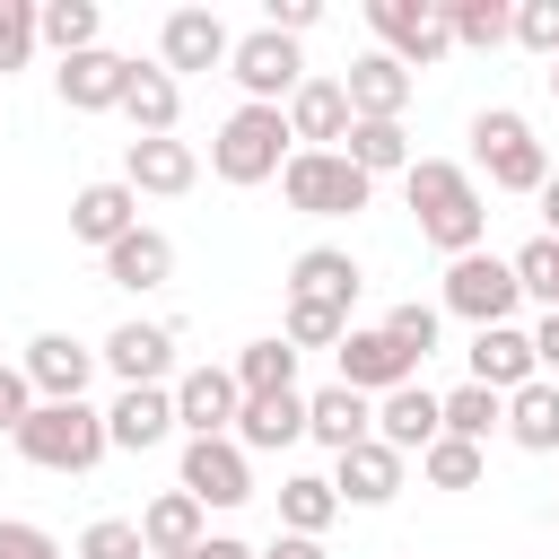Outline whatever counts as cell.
<instances>
[{"label": "cell", "mask_w": 559, "mask_h": 559, "mask_svg": "<svg viewBox=\"0 0 559 559\" xmlns=\"http://www.w3.org/2000/svg\"><path fill=\"white\" fill-rule=\"evenodd\" d=\"M201 559H262V550H253V542H236V533H210V542H201Z\"/></svg>", "instance_id": "cell-49"}, {"label": "cell", "mask_w": 559, "mask_h": 559, "mask_svg": "<svg viewBox=\"0 0 559 559\" xmlns=\"http://www.w3.org/2000/svg\"><path fill=\"white\" fill-rule=\"evenodd\" d=\"M445 35L463 52H498V44H515V9L507 0H445Z\"/></svg>", "instance_id": "cell-33"}, {"label": "cell", "mask_w": 559, "mask_h": 559, "mask_svg": "<svg viewBox=\"0 0 559 559\" xmlns=\"http://www.w3.org/2000/svg\"><path fill=\"white\" fill-rule=\"evenodd\" d=\"M533 201H542V218H550V227H542V236H559V166H550V183H542V192H533Z\"/></svg>", "instance_id": "cell-50"}, {"label": "cell", "mask_w": 559, "mask_h": 559, "mask_svg": "<svg viewBox=\"0 0 559 559\" xmlns=\"http://www.w3.org/2000/svg\"><path fill=\"white\" fill-rule=\"evenodd\" d=\"M341 87H349V122H402V105H411V70L393 61V52H358L349 70H341Z\"/></svg>", "instance_id": "cell-19"}, {"label": "cell", "mask_w": 559, "mask_h": 559, "mask_svg": "<svg viewBox=\"0 0 559 559\" xmlns=\"http://www.w3.org/2000/svg\"><path fill=\"white\" fill-rule=\"evenodd\" d=\"M79 559H148V542H140V515H96V524L79 533Z\"/></svg>", "instance_id": "cell-41"}, {"label": "cell", "mask_w": 559, "mask_h": 559, "mask_svg": "<svg viewBox=\"0 0 559 559\" xmlns=\"http://www.w3.org/2000/svg\"><path fill=\"white\" fill-rule=\"evenodd\" d=\"M507 262H515L524 297H542V314H559V236H533V245H515Z\"/></svg>", "instance_id": "cell-39"}, {"label": "cell", "mask_w": 559, "mask_h": 559, "mask_svg": "<svg viewBox=\"0 0 559 559\" xmlns=\"http://www.w3.org/2000/svg\"><path fill=\"white\" fill-rule=\"evenodd\" d=\"M0 559H61V542L26 515H0Z\"/></svg>", "instance_id": "cell-44"}, {"label": "cell", "mask_w": 559, "mask_h": 559, "mask_svg": "<svg viewBox=\"0 0 559 559\" xmlns=\"http://www.w3.org/2000/svg\"><path fill=\"white\" fill-rule=\"evenodd\" d=\"M26 411H35V384H26V367H17V358H0V437H17V428H26Z\"/></svg>", "instance_id": "cell-45"}, {"label": "cell", "mask_w": 559, "mask_h": 559, "mask_svg": "<svg viewBox=\"0 0 559 559\" xmlns=\"http://www.w3.org/2000/svg\"><path fill=\"white\" fill-rule=\"evenodd\" d=\"M376 437H384L393 454H428V445L445 437V393H428V384L384 393V402H376Z\"/></svg>", "instance_id": "cell-24"}, {"label": "cell", "mask_w": 559, "mask_h": 559, "mask_svg": "<svg viewBox=\"0 0 559 559\" xmlns=\"http://www.w3.org/2000/svg\"><path fill=\"white\" fill-rule=\"evenodd\" d=\"M35 44H44L35 0H0V79H9V70H26V61H35Z\"/></svg>", "instance_id": "cell-42"}, {"label": "cell", "mask_w": 559, "mask_h": 559, "mask_svg": "<svg viewBox=\"0 0 559 559\" xmlns=\"http://www.w3.org/2000/svg\"><path fill=\"white\" fill-rule=\"evenodd\" d=\"M122 122H131V140H175V122H183V79L157 70V61H140V70H131V96H122Z\"/></svg>", "instance_id": "cell-27"}, {"label": "cell", "mask_w": 559, "mask_h": 559, "mask_svg": "<svg viewBox=\"0 0 559 559\" xmlns=\"http://www.w3.org/2000/svg\"><path fill=\"white\" fill-rule=\"evenodd\" d=\"M306 437H314V445H332V454H349V445H367V437H376V402H367V393H349V384L332 376L323 393H306Z\"/></svg>", "instance_id": "cell-26"}, {"label": "cell", "mask_w": 559, "mask_h": 559, "mask_svg": "<svg viewBox=\"0 0 559 559\" xmlns=\"http://www.w3.org/2000/svg\"><path fill=\"white\" fill-rule=\"evenodd\" d=\"M341 157H349L358 175H411V131H402V122H349Z\"/></svg>", "instance_id": "cell-34"}, {"label": "cell", "mask_w": 559, "mask_h": 559, "mask_svg": "<svg viewBox=\"0 0 559 559\" xmlns=\"http://www.w3.org/2000/svg\"><path fill=\"white\" fill-rule=\"evenodd\" d=\"M236 411H245L236 367H183L175 376V428L183 437H236Z\"/></svg>", "instance_id": "cell-13"}, {"label": "cell", "mask_w": 559, "mask_h": 559, "mask_svg": "<svg viewBox=\"0 0 559 559\" xmlns=\"http://www.w3.org/2000/svg\"><path fill=\"white\" fill-rule=\"evenodd\" d=\"M288 157H297V140H288V114H280V105H236V114L210 131V175L236 183V192L280 183Z\"/></svg>", "instance_id": "cell-2"}, {"label": "cell", "mask_w": 559, "mask_h": 559, "mask_svg": "<svg viewBox=\"0 0 559 559\" xmlns=\"http://www.w3.org/2000/svg\"><path fill=\"white\" fill-rule=\"evenodd\" d=\"M367 26H376V52H393L411 79H419L428 61L454 52V35H445V0H367Z\"/></svg>", "instance_id": "cell-7"}, {"label": "cell", "mask_w": 559, "mask_h": 559, "mask_svg": "<svg viewBox=\"0 0 559 559\" xmlns=\"http://www.w3.org/2000/svg\"><path fill=\"white\" fill-rule=\"evenodd\" d=\"M280 114H288V140H297V148H341V140H349V87H341V79H314V70H306V87H297Z\"/></svg>", "instance_id": "cell-21"}, {"label": "cell", "mask_w": 559, "mask_h": 559, "mask_svg": "<svg viewBox=\"0 0 559 559\" xmlns=\"http://www.w3.org/2000/svg\"><path fill=\"white\" fill-rule=\"evenodd\" d=\"M550 524H559V507H550Z\"/></svg>", "instance_id": "cell-53"}, {"label": "cell", "mask_w": 559, "mask_h": 559, "mask_svg": "<svg viewBox=\"0 0 559 559\" xmlns=\"http://www.w3.org/2000/svg\"><path fill=\"white\" fill-rule=\"evenodd\" d=\"M105 437H114V454L166 445V437H175V384H122V393L105 402Z\"/></svg>", "instance_id": "cell-17"}, {"label": "cell", "mask_w": 559, "mask_h": 559, "mask_svg": "<svg viewBox=\"0 0 559 559\" xmlns=\"http://www.w3.org/2000/svg\"><path fill=\"white\" fill-rule=\"evenodd\" d=\"M533 358H542V376L559 384V314H542V323H533Z\"/></svg>", "instance_id": "cell-47"}, {"label": "cell", "mask_w": 559, "mask_h": 559, "mask_svg": "<svg viewBox=\"0 0 559 559\" xmlns=\"http://www.w3.org/2000/svg\"><path fill=\"white\" fill-rule=\"evenodd\" d=\"M262 559H332V550H323V542H306V533H271V550H262Z\"/></svg>", "instance_id": "cell-48"}, {"label": "cell", "mask_w": 559, "mask_h": 559, "mask_svg": "<svg viewBox=\"0 0 559 559\" xmlns=\"http://www.w3.org/2000/svg\"><path fill=\"white\" fill-rule=\"evenodd\" d=\"M280 201H288L297 218H358V210L376 201V175H358L341 148H297V157L280 166Z\"/></svg>", "instance_id": "cell-5"}, {"label": "cell", "mask_w": 559, "mask_h": 559, "mask_svg": "<svg viewBox=\"0 0 559 559\" xmlns=\"http://www.w3.org/2000/svg\"><path fill=\"white\" fill-rule=\"evenodd\" d=\"M140 542H148V559H183V550L210 542V507H201L192 489H157V498L140 507Z\"/></svg>", "instance_id": "cell-25"}, {"label": "cell", "mask_w": 559, "mask_h": 559, "mask_svg": "<svg viewBox=\"0 0 559 559\" xmlns=\"http://www.w3.org/2000/svg\"><path fill=\"white\" fill-rule=\"evenodd\" d=\"M480 472H489V445H463V437H437L419 454V480L428 489H480Z\"/></svg>", "instance_id": "cell-38"}, {"label": "cell", "mask_w": 559, "mask_h": 559, "mask_svg": "<svg viewBox=\"0 0 559 559\" xmlns=\"http://www.w3.org/2000/svg\"><path fill=\"white\" fill-rule=\"evenodd\" d=\"M183 559H201V550H183Z\"/></svg>", "instance_id": "cell-52"}, {"label": "cell", "mask_w": 559, "mask_h": 559, "mask_svg": "<svg viewBox=\"0 0 559 559\" xmlns=\"http://www.w3.org/2000/svg\"><path fill=\"white\" fill-rule=\"evenodd\" d=\"M96 358L122 376V384H175V323H114L105 341H96Z\"/></svg>", "instance_id": "cell-16"}, {"label": "cell", "mask_w": 559, "mask_h": 559, "mask_svg": "<svg viewBox=\"0 0 559 559\" xmlns=\"http://www.w3.org/2000/svg\"><path fill=\"white\" fill-rule=\"evenodd\" d=\"M35 26H44V44L70 61V52H96L105 9H96V0H35Z\"/></svg>", "instance_id": "cell-32"}, {"label": "cell", "mask_w": 559, "mask_h": 559, "mask_svg": "<svg viewBox=\"0 0 559 559\" xmlns=\"http://www.w3.org/2000/svg\"><path fill=\"white\" fill-rule=\"evenodd\" d=\"M227 52H236V35H227L218 9H166V26H157V70L192 79V70H227Z\"/></svg>", "instance_id": "cell-12"}, {"label": "cell", "mask_w": 559, "mask_h": 559, "mask_svg": "<svg viewBox=\"0 0 559 559\" xmlns=\"http://www.w3.org/2000/svg\"><path fill=\"white\" fill-rule=\"evenodd\" d=\"M314 17H323L314 0H271V9H262V26H271V35H288V44H297V35L314 26Z\"/></svg>", "instance_id": "cell-46"}, {"label": "cell", "mask_w": 559, "mask_h": 559, "mask_svg": "<svg viewBox=\"0 0 559 559\" xmlns=\"http://www.w3.org/2000/svg\"><path fill=\"white\" fill-rule=\"evenodd\" d=\"M175 489H192L201 507H245L253 498V454L236 437H183V480Z\"/></svg>", "instance_id": "cell-11"}, {"label": "cell", "mask_w": 559, "mask_h": 559, "mask_svg": "<svg viewBox=\"0 0 559 559\" xmlns=\"http://www.w3.org/2000/svg\"><path fill=\"white\" fill-rule=\"evenodd\" d=\"M542 79H550V105H559V61H550V70H542Z\"/></svg>", "instance_id": "cell-51"}, {"label": "cell", "mask_w": 559, "mask_h": 559, "mask_svg": "<svg viewBox=\"0 0 559 559\" xmlns=\"http://www.w3.org/2000/svg\"><path fill=\"white\" fill-rule=\"evenodd\" d=\"M472 384H489V393H524L533 376H542V358H533V332L524 323H489V332H472Z\"/></svg>", "instance_id": "cell-20"}, {"label": "cell", "mask_w": 559, "mask_h": 559, "mask_svg": "<svg viewBox=\"0 0 559 559\" xmlns=\"http://www.w3.org/2000/svg\"><path fill=\"white\" fill-rule=\"evenodd\" d=\"M437 306L445 314H463L472 332H489V323H515V306H524V280H515V262L507 253H463V262H445V288H437Z\"/></svg>", "instance_id": "cell-6"}, {"label": "cell", "mask_w": 559, "mask_h": 559, "mask_svg": "<svg viewBox=\"0 0 559 559\" xmlns=\"http://www.w3.org/2000/svg\"><path fill=\"white\" fill-rule=\"evenodd\" d=\"M472 175H489V192H542L550 148L533 140V122L515 105H480L472 114Z\"/></svg>", "instance_id": "cell-4"}, {"label": "cell", "mask_w": 559, "mask_h": 559, "mask_svg": "<svg viewBox=\"0 0 559 559\" xmlns=\"http://www.w3.org/2000/svg\"><path fill=\"white\" fill-rule=\"evenodd\" d=\"M131 227H140V192H131L122 175H96V183H79V192H70V236H79V245L114 253Z\"/></svg>", "instance_id": "cell-15"}, {"label": "cell", "mask_w": 559, "mask_h": 559, "mask_svg": "<svg viewBox=\"0 0 559 559\" xmlns=\"http://www.w3.org/2000/svg\"><path fill=\"white\" fill-rule=\"evenodd\" d=\"M35 472H61V480H79V472H96L105 454H114V437H105V411H87V402H35L26 411V428L9 437Z\"/></svg>", "instance_id": "cell-3"}, {"label": "cell", "mask_w": 559, "mask_h": 559, "mask_svg": "<svg viewBox=\"0 0 559 559\" xmlns=\"http://www.w3.org/2000/svg\"><path fill=\"white\" fill-rule=\"evenodd\" d=\"M105 280H114V288H131V297L166 288V280H175V236H166V227H131V236L105 253Z\"/></svg>", "instance_id": "cell-28"}, {"label": "cell", "mask_w": 559, "mask_h": 559, "mask_svg": "<svg viewBox=\"0 0 559 559\" xmlns=\"http://www.w3.org/2000/svg\"><path fill=\"white\" fill-rule=\"evenodd\" d=\"M332 358H341V384H349V393H367V402H384V393L419 384V358H411L384 323H349V341H341Z\"/></svg>", "instance_id": "cell-9"}, {"label": "cell", "mask_w": 559, "mask_h": 559, "mask_svg": "<svg viewBox=\"0 0 559 559\" xmlns=\"http://www.w3.org/2000/svg\"><path fill=\"white\" fill-rule=\"evenodd\" d=\"M227 367H236V384H245V393H297V349H288L280 332L245 341V349H236Z\"/></svg>", "instance_id": "cell-35"}, {"label": "cell", "mask_w": 559, "mask_h": 559, "mask_svg": "<svg viewBox=\"0 0 559 559\" xmlns=\"http://www.w3.org/2000/svg\"><path fill=\"white\" fill-rule=\"evenodd\" d=\"M402 201H411L419 245H437L445 262L480 253V236H489V192H480V175H472V166H454V157H411Z\"/></svg>", "instance_id": "cell-1"}, {"label": "cell", "mask_w": 559, "mask_h": 559, "mask_svg": "<svg viewBox=\"0 0 559 559\" xmlns=\"http://www.w3.org/2000/svg\"><path fill=\"white\" fill-rule=\"evenodd\" d=\"M227 79L245 87V105H288V96L306 87V61H297V44H288V35L253 26V35H236V52H227Z\"/></svg>", "instance_id": "cell-8"}, {"label": "cell", "mask_w": 559, "mask_h": 559, "mask_svg": "<svg viewBox=\"0 0 559 559\" xmlns=\"http://www.w3.org/2000/svg\"><path fill=\"white\" fill-rule=\"evenodd\" d=\"M515 44L559 61V0H515Z\"/></svg>", "instance_id": "cell-43"}, {"label": "cell", "mask_w": 559, "mask_h": 559, "mask_svg": "<svg viewBox=\"0 0 559 559\" xmlns=\"http://www.w3.org/2000/svg\"><path fill=\"white\" fill-rule=\"evenodd\" d=\"M122 183L148 192V201H175V192L201 183V157H192V140H131L122 148Z\"/></svg>", "instance_id": "cell-22"}, {"label": "cell", "mask_w": 559, "mask_h": 559, "mask_svg": "<svg viewBox=\"0 0 559 559\" xmlns=\"http://www.w3.org/2000/svg\"><path fill=\"white\" fill-rule=\"evenodd\" d=\"M498 428H507V393H489V384H454V393H445V437L489 445Z\"/></svg>", "instance_id": "cell-36"}, {"label": "cell", "mask_w": 559, "mask_h": 559, "mask_svg": "<svg viewBox=\"0 0 559 559\" xmlns=\"http://www.w3.org/2000/svg\"><path fill=\"white\" fill-rule=\"evenodd\" d=\"M332 515H341V489H332V472H288V480H280V533H306V542H323V533H332Z\"/></svg>", "instance_id": "cell-30"}, {"label": "cell", "mask_w": 559, "mask_h": 559, "mask_svg": "<svg viewBox=\"0 0 559 559\" xmlns=\"http://www.w3.org/2000/svg\"><path fill=\"white\" fill-rule=\"evenodd\" d=\"M17 367H26L35 402H87V384H96V367H105V358H96L79 332H35Z\"/></svg>", "instance_id": "cell-10"}, {"label": "cell", "mask_w": 559, "mask_h": 559, "mask_svg": "<svg viewBox=\"0 0 559 559\" xmlns=\"http://www.w3.org/2000/svg\"><path fill=\"white\" fill-rule=\"evenodd\" d=\"M297 437H306V393H245V411H236V445L245 454H280Z\"/></svg>", "instance_id": "cell-29"}, {"label": "cell", "mask_w": 559, "mask_h": 559, "mask_svg": "<svg viewBox=\"0 0 559 559\" xmlns=\"http://www.w3.org/2000/svg\"><path fill=\"white\" fill-rule=\"evenodd\" d=\"M507 437L524 454H559V384L550 376H533L524 393H507Z\"/></svg>", "instance_id": "cell-31"}, {"label": "cell", "mask_w": 559, "mask_h": 559, "mask_svg": "<svg viewBox=\"0 0 559 559\" xmlns=\"http://www.w3.org/2000/svg\"><path fill=\"white\" fill-rule=\"evenodd\" d=\"M402 480H411V454H393L384 437H367V445L332 454V489H341V507H393V498H402Z\"/></svg>", "instance_id": "cell-18"}, {"label": "cell", "mask_w": 559, "mask_h": 559, "mask_svg": "<svg viewBox=\"0 0 559 559\" xmlns=\"http://www.w3.org/2000/svg\"><path fill=\"white\" fill-rule=\"evenodd\" d=\"M288 297H323V306H358V288H367V271H358V253L349 245H306L297 262H288V280H280Z\"/></svg>", "instance_id": "cell-23"}, {"label": "cell", "mask_w": 559, "mask_h": 559, "mask_svg": "<svg viewBox=\"0 0 559 559\" xmlns=\"http://www.w3.org/2000/svg\"><path fill=\"white\" fill-rule=\"evenodd\" d=\"M280 341H288V349H341V341H349V314H341V306H323V297H288Z\"/></svg>", "instance_id": "cell-37"}, {"label": "cell", "mask_w": 559, "mask_h": 559, "mask_svg": "<svg viewBox=\"0 0 559 559\" xmlns=\"http://www.w3.org/2000/svg\"><path fill=\"white\" fill-rule=\"evenodd\" d=\"M131 70H140L131 52H105V44H96V52H70V61L52 70V87H61V105H70V114H122Z\"/></svg>", "instance_id": "cell-14"}, {"label": "cell", "mask_w": 559, "mask_h": 559, "mask_svg": "<svg viewBox=\"0 0 559 559\" xmlns=\"http://www.w3.org/2000/svg\"><path fill=\"white\" fill-rule=\"evenodd\" d=\"M437 323H445V306H428V297H402V306L384 314V332H393V341H402V349H411L419 367L437 358Z\"/></svg>", "instance_id": "cell-40"}]
</instances>
